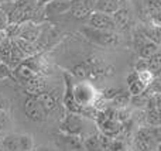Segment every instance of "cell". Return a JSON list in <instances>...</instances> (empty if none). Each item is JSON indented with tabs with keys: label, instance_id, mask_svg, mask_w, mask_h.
I'll list each match as a JSON object with an SVG mask.
<instances>
[{
	"label": "cell",
	"instance_id": "6da1fadb",
	"mask_svg": "<svg viewBox=\"0 0 161 151\" xmlns=\"http://www.w3.org/2000/svg\"><path fill=\"white\" fill-rule=\"evenodd\" d=\"M82 33L85 34L88 40H91L95 44L102 45V47H116L120 42V37L116 33H113V31L86 27V28H82Z\"/></svg>",
	"mask_w": 161,
	"mask_h": 151
},
{
	"label": "cell",
	"instance_id": "7a4b0ae2",
	"mask_svg": "<svg viewBox=\"0 0 161 151\" xmlns=\"http://www.w3.org/2000/svg\"><path fill=\"white\" fill-rule=\"evenodd\" d=\"M95 121L100 129V133L110 138H116L123 130V123H119L117 120L112 119L105 109L97 110L96 116H95Z\"/></svg>",
	"mask_w": 161,
	"mask_h": 151
},
{
	"label": "cell",
	"instance_id": "3957f363",
	"mask_svg": "<svg viewBox=\"0 0 161 151\" xmlns=\"http://www.w3.org/2000/svg\"><path fill=\"white\" fill-rule=\"evenodd\" d=\"M24 112L27 117L33 121H45L48 117V113L44 110V107L40 105V102L36 99V96H28L24 102Z\"/></svg>",
	"mask_w": 161,
	"mask_h": 151
},
{
	"label": "cell",
	"instance_id": "277c9868",
	"mask_svg": "<svg viewBox=\"0 0 161 151\" xmlns=\"http://www.w3.org/2000/svg\"><path fill=\"white\" fill-rule=\"evenodd\" d=\"M59 130L64 134H74L80 136L83 132V121L82 117L75 113H68L59 123Z\"/></svg>",
	"mask_w": 161,
	"mask_h": 151
},
{
	"label": "cell",
	"instance_id": "5b68a950",
	"mask_svg": "<svg viewBox=\"0 0 161 151\" xmlns=\"http://www.w3.org/2000/svg\"><path fill=\"white\" fill-rule=\"evenodd\" d=\"M65 78V95H64V106L68 110V113H75V115L82 116L85 106H80L76 103V100L74 99V92H72V84H71V76L67 72H64Z\"/></svg>",
	"mask_w": 161,
	"mask_h": 151
},
{
	"label": "cell",
	"instance_id": "8992f818",
	"mask_svg": "<svg viewBox=\"0 0 161 151\" xmlns=\"http://www.w3.org/2000/svg\"><path fill=\"white\" fill-rule=\"evenodd\" d=\"M74 99L80 106H88L95 103V90L88 84H78L75 88H72Z\"/></svg>",
	"mask_w": 161,
	"mask_h": 151
},
{
	"label": "cell",
	"instance_id": "52a82bcc",
	"mask_svg": "<svg viewBox=\"0 0 161 151\" xmlns=\"http://www.w3.org/2000/svg\"><path fill=\"white\" fill-rule=\"evenodd\" d=\"M89 25L92 28H97V30H108L113 31L116 30V24L113 21V17L109 14L100 13V11H93L89 16Z\"/></svg>",
	"mask_w": 161,
	"mask_h": 151
},
{
	"label": "cell",
	"instance_id": "ba28073f",
	"mask_svg": "<svg viewBox=\"0 0 161 151\" xmlns=\"http://www.w3.org/2000/svg\"><path fill=\"white\" fill-rule=\"evenodd\" d=\"M17 37L25 40V41L36 42L41 37V31H40L38 25H36L33 21H25L17 25Z\"/></svg>",
	"mask_w": 161,
	"mask_h": 151
},
{
	"label": "cell",
	"instance_id": "9c48e42d",
	"mask_svg": "<svg viewBox=\"0 0 161 151\" xmlns=\"http://www.w3.org/2000/svg\"><path fill=\"white\" fill-rule=\"evenodd\" d=\"M95 2L96 0H76V2H72L69 10H72L74 17L82 19V17H86L88 14L92 13V8L95 7Z\"/></svg>",
	"mask_w": 161,
	"mask_h": 151
},
{
	"label": "cell",
	"instance_id": "30bf717a",
	"mask_svg": "<svg viewBox=\"0 0 161 151\" xmlns=\"http://www.w3.org/2000/svg\"><path fill=\"white\" fill-rule=\"evenodd\" d=\"M58 143H61V146L67 151H82V140L79 136L62 134L61 137H58Z\"/></svg>",
	"mask_w": 161,
	"mask_h": 151
},
{
	"label": "cell",
	"instance_id": "8fae6325",
	"mask_svg": "<svg viewBox=\"0 0 161 151\" xmlns=\"http://www.w3.org/2000/svg\"><path fill=\"white\" fill-rule=\"evenodd\" d=\"M36 99L40 102V105L44 107V110L48 115H50L51 112H54V110L57 109V106H58V100H57V98L53 93L41 92V93H38V95H36Z\"/></svg>",
	"mask_w": 161,
	"mask_h": 151
},
{
	"label": "cell",
	"instance_id": "7c38bea8",
	"mask_svg": "<svg viewBox=\"0 0 161 151\" xmlns=\"http://www.w3.org/2000/svg\"><path fill=\"white\" fill-rule=\"evenodd\" d=\"M72 6V0H50L45 7L47 14H61L68 11Z\"/></svg>",
	"mask_w": 161,
	"mask_h": 151
},
{
	"label": "cell",
	"instance_id": "4fadbf2b",
	"mask_svg": "<svg viewBox=\"0 0 161 151\" xmlns=\"http://www.w3.org/2000/svg\"><path fill=\"white\" fill-rule=\"evenodd\" d=\"M24 85H25V90H27L28 95H31V96L38 95V93L44 92V89H45L44 81H42V79L40 78L38 75H36L34 78H31V79H28V81H25Z\"/></svg>",
	"mask_w": 161,
	"mask_h": 151
},
{
	"label": "cell",
	"instance_id": "5bb4252c",
	"mask_svg": "<svg viewBox=\"0 0 161 151\" xmlns=\"http://www.w3.org/2000/svg\"><path fill=\"white\" fill-rule=\"evenodd\" d=\"M96 11L105 14H113L116 10H119V2L117 0H96L95 2Z\"/></svg>",
	"mask_w": 161,
	"mask_h": 151
},
{
	"label": "cell",
	"instance_id": "9a60e30c",
	"mask_svg": "<svg viewBox=\"0 0 161 151\" xmlns=\"http://www.w3.org/2000/svg\"><path fill=\"white\" fill-rule=\"evenodd\" d=\"M36 75H38V73H37L36 71H34L33 68H31L25 61H24V62H20V64L16 67V76H17V78H19L21 82L28 81V79L34 78Z\"/></svg>",
	"mask_w": 161,
	"mask_h": 151
},
{
	"label": "cell",
	"instance_id": "2e32d148",
	"mask_svg": "<svg viewBox=\"0 0 161 151\" xmlns=\"http://www.w3.org/2000/svg\"><path fill=\"white\" fill-rule=\"evenodd\" d=\"M14 42H16V45L19 47V50L24 54V57H34L40 51V48L37 47L34 42L25 41V40L19 38V37H17V38H14Z\"/></svg>",
	"mask_w": 161,
	"mask_h": 151
},
{
	"label": "cell",
	"instance_id": "e0dca14e",
	"mask_svg": "<svg viewBox=\"0 0 161 151\" xmlns=\"http://www.w3.org/2000/svg\"><path fill=\"white\" fill-rule=\"evenodd\" d=\"M10 52H11V40L10 37H4L0 41V62L8 65V62H10Z\"/></svg>",
	"mask_w": 161,
	"mask_h": 151
},
{
	"label": "cell",
	"instance_id": "ac0fdd59",
	"mask_svg": "<svg viewBox=\"0 0 161 151\" xmlns=\"http://www.w3.org/2000/svg\"><path fill=\"white\" fill-rule=\"evenodd\" d=\"M2 147L7 151H20L19 134H7L2 138Z\"/></svg>",
	"mask_w": 161,
	"mask_h": 151
},
{
	"label": "cell",
	"instance_id": "d6986e66",
	"mask_svg": "<svg viewBox=\"0 0 161 151\" xmlns=\"http://www.w3.org/2000/svg\"><path fill=\"white\" fill-rule=\"evenodd\" d=\"M158 52V44H156V42L153 41H147V42H143L142 45H140V57H142L143 59H148L150 57H153L154 54Z\"/></svg>",
	"mask_w": 161,
	"mask_h": 151
},
{
	"label": "cell",
	"instance_id": "ffe728a7",
	"mask_svg": "<svg viewBox=\"0 0 161 151\" xmlns=\"http://www.w3.org/2000/svg\"><path fill=\"white\" fill-rule=\"evenodd\" d=\"M129 20H130V17H129V13L127 10H123V8H119V10H116L113 13V21L114 24H116V28H126V25L129 24Z\"/></svg>",
	"mask_w": 161,
	"mask_h": 151
},
{
	"label": "cell",
	"instance_id": "44dd1931",
	"mask_svg": "<svg viewBox=\"0 0 161 151\" xmlns=\"http://www.w3.org/2000/svg\"><path fill=\"white\" fill-rule=\"evenodd\" d=\"M129 103V93H125V92H120L119 95H116L113 99L109 100V105L112 109H125L126 105Z\"/></svg>",
	"mask_w": 161,
	"mask_h": 151
},
{
	"label": "cell",
	"instance_id": "7402d4cb",
	"mask_svg": "<svg viewBox=\"0 0 161 151\" xmlns=\"http://www.w3.org/2000/svg\"><path fill=\"white\" fill-rule=\"evenodd\" d=\"M146 64H147V69L151 73H158L160 67H161V55L160 52L154 54L153 57H150L148 59H146Z\"/></svg>",
	"mask_w": 161,
	"mask_h": 151
},
{
	"label": "cell",
	"instance_id": "603a6c76",
	"mask_svg": "<svg viewBox=\"0 0 161 151\" xmlns=\"http://www.w3.org/2000/svg\"><path fill=\"white\" fill-rule=\"evenodd\" d=\"M146 121L150 127H158L160 126V109H148L147 116H146Z\"/></svg>",
	"mask_w": 161,
	"mask_h": 151
},
{
	"label": "cell",
	"instance_id": "cb8c5ba5",
	"mask_svg": "<svg viewBox=\"0 0 161 151\" xmlns=\"http://www.w3.org/2000/svg\"><path fill=\"white\" fill-rule=\"evenodd\" d=\"M127 86H129V93L133 96H139V95H142L144 90H147V86H146L143 82H140L139 78L134 79L130 84H127Z\"/></svg>",
	"mask_w": 161,
	"mask_h": 151
},
{
	"label": "cell",
	"instance_id": "d4e9b609",
	"mask_svg": "<svg viewBox=\"0 0 161 151\" xmlns=\"http://www.w3.org/2000/svg\"><path fill=\"white\" fill-rule=\"evenodd\" d=\"M82 147L86 151H100V144L97 141V136H89L82 141Z\"/></svg>",
	"mask_w": 161,
	"mask_h": 151
},
{
	"label": "cell",
	"instance_id": "484cf974",
	"mask_svg": "<svg viewBox=\"0 0 161 151\" xmlns=\"http://www.w3.org/2000/svg\"><path fill=\"white\" fill-rule=\"evenodd\" d=\"M19 143H20V151H30L34 147L33 137L30 134H19Z\"/></svg>",
	"mask_w": 161,
	"mask_h": 151
},
{
	"label": "cell",
	"instance_id": "4316f807",
	"mask_svg": "<svg viewBox=\"0 0 161 151\" xmlns=\"http://www.w3.org/2000/svg\"><path fill=\"white\" fill-rule=\"evenodd\" d=\"M72 75L75 78L80 79V81H86L88 79V71H86V67L83 64H78L72 68Z\"/></svg>",
	"mask_w": 161,
	"mask_h": 151
},
{
	"label": "cell",
	"instance_id": "83f0119b",
	"mask_svg": "<svg viewBox=\"0 0 161 151\" xmlns=\"http://www.w3.org/2000/svg\"><path fill=\"white\" fill-rule=\"evenodd\" d=\"M137 78H139V81L143 82L146 86H148V85L154 81V73H151L148 69H143V71L137 72Z\"/></svg>",
	"mask_w": 161,
	"mask_h": 151
},
{
	"label": "cell",
	"instance_id": "f1b7e54d",
	"mask_svg": "<svg viewBox=\"0 0 161 151\" xmlns=\"http://www.w3.org/2000/svg\"><path fill=\"white\" fill-rule=\"evenodd\" d=\"M146 37L147 38H150V41L156 42V44H160V30L157 25H154V27H150L146 30Z\"/></svg>",
	"mask_w": 161,
	"mask_h": 151
},
{
	"label": "cell",
	"instance_id": "f546056e",
	"mask_svg": "<svg viewBox=\"0 0 161 151\" xmlns=\"http://www.w3.org/2000/svg\"><path fill=\"white\" fill-rule=\"evenodd\" d=\"M136 148H137V151H151V148H153V143L136 138Z\"/></svg>",
	"mask_w": 161,
	"mask_h": 151
},
{
	"label": "cell",
	"instance_id": "4dcf8cb0",
	"mask_svg": "<svg viewBox=\"0 0 161 151\" xmlns=\"http://www.w3.org/2000/svg\"><path fill=\"white\" fill-rule=\"evenodd\" d=\"M10 127V117H8L6 110H0V129L6 132V129Z\"/></svg>",
	"mask_w": 161,
	"mask_h": 151
},
{
	"label": "cell",
	"instance_id": "1f68e13d",
	"mask_svg": "<svg viewBox=\"0 0 161 151\" xmlns=\"http://www.w3.org/2000/svg\"><path fill=\"white\" fill-rule=\"evenodd\" d=\"M123 148H125V143H123L122 140L112 138L110 144L108 146V148H106V150H109V151H122Z\"/></svg>",
	"mask_w": 161,
	"mask_h": 151
},
{
	"label": "cell",
	"instance_id": "d6a6232c",
	"mask_svg": "<svg viewBox=\"0 0 161 151\" xmlns=\"http://www.w3.org/2000/svg\"><path fill=\"white\" fill-rule=\"evenodd\" d=\"M10 76H11L10 67L7 64L0 62V79H6V78H10Z\"/></svg>",
	"mask_w": 161,
	"mask_h": 151
},
{
	"label": "cell",
	"instance_id": "836d02e7",
	"mask_svg": "<svg viewBox=\"0 0 161 151\" xmlns=\"http://www.w3.org/2000/svg\"><path fill=\"white\" fill-rule=\"evenodd\" d=\"M97 136V141H99V144H100V148H108V146L110 144V141H112V138L110 137H108V136H105V134H102V133H99V134H96Z\"/></svg>",
	"mask_w": 161,
	"mask_h": 151
},
{
	"label": "cell",
	"instance_id": "e575fe53",
	"mask_svg": "<svg viewBox=\"0 0 161 151\" xmlns=\"http://www.w3.org/2000/svg\"><path fill=\"white\" fill-rule=\"evenodd\" d=\"M120 92H123V90L122 89H106L102 96L105 100H110V99H113L116 95H119Z\"/></svg>",
	"mask_w": 161,
	"mask_h": 151
},
{
	"label": "cell",
	"instance_id": "d590c367",
	"mask_svg": "<svg viewBox=\"0 0 161 151\" xmlns=\"http://www.w3.org/2000/svg\"><path fill=\"white\" fill-rule=\"evenodd\" d=\"M8 25V21H7V13L3 11L0 8V31H3L6 27Z\"/></svg>",
	"mask_w": 161,
	"mask_h": 151
},
{
	"label": "cell",
	"instance_id": "8d00e7d4",
	"mask_svg": "<svg viewBox=\"0 0 161 151\" xmlns=\"http://www.w3.org/2000/svg\"><path fill=\"white\" fill-rule=\"evenodd\" d=\"M8 109V100L4 96L0 95V110H7Z\"/></svg>",
	"mask_w": 161,
	"mask_h": 151
},
{
	"label": "cell",
	"instance_id": "74e56055",
	"mask_svg": "<svg viewBox=\"0 0 161 151\" xmlns=\"http://www.w3.org/2000/svg\"><path fill=\"white\" fill-rule=\"evenodd\" d=\"M36 151H55V150L50 148V147H38V148H36Z\"/></svg>",
	"mask_w": 161,
	"mask_h": 151
},
{
	"label": "cell",
	"instance_id": "f35d334b",
	"mask_svg": "<svg viewBox=\"0 0 161 151\" xmlns=\"http://www.w3.org/2000/svg\"><path fill=\"white\" fill-rule=\"evenodd\" d=\"M4 136H6V132H4L3 129H0V140H2V138L4 137Z\"/></svg>",
	"mask_w": 161,
	"mask_h": 151
},
{
	"label": "cell",
	"instance_id": "ab89813d",
	"mask_svg": "<svg viewBox=\"0 0 161 151\" xmlns=\"http://www.w3.org/2000/svg\"><path fill=\"white\" fill-rule=\"evenodd\" d=\"M17 0H0V3H16Z\"/></svg>",
	"mask_w": 161,
	"mask_h": 151
},
{
	"label": "cell",
	"instance_id": "60d3db41",
	"mask_svg": "<svg viewBox=\"0 0 161 151\" xmlns=\"http://www.w3.org/2000/svg\"><path fill=\"white\" fill-rule=\"evenodd\" d=\"M47 2H50V0H38V3H41V4L42 3H47Z\"/></svg>",
	"mask_w": 161,
	"mask_h": 151
},
{
	"label": "cell",
	"instance_id": "b9f144b4",
	"mask_svg": "<svg viewBox=\"0 0 161 151\" xmlns=\"http://www.w3.org/2000/svg\"><path fill=\"white\" fill-rule=\"evenodd\" d=\"M3 148V147H2V143H0V150H2Z\"/></svg>",
	"mask_w": 161,
	"mask_h": 151
},
{
	"label": "cell",
	"instance_id": "7bdbcfd3",
	"mask_svg": "<svg viewBox=\"0 0 161 151\" xmlns=\"http://www.w3.org/2000/svg\"><path fill=\"white\" fill-rule=\"evenodd\" d=\"M30 151H36V150H30Z\"/></svg>",
	"mask_w": 161,
	"mask_h": 151
},
{
	"label": "cell",
	"instance_id": "ee69618b",
	"mask_svg": "<svg viewBox=\"0 0 161 151\" xmlns=\"http://www.w3.org/2000/svg\"><path fill=\"white\" fill-rule=\"evenodd\" d=\"M134 151H137V150H134Z\"/></svg>",
	"mask_w": 161,
	"mask_h": 151
}]
</instances>
